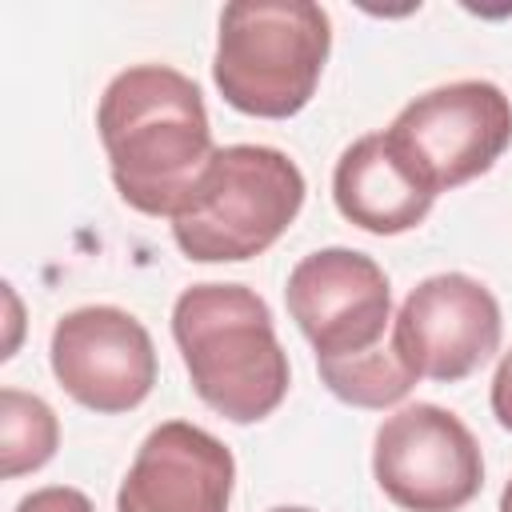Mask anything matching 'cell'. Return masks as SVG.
I'll use <instances>...</instances> for the list:
<instances>
[{
    "label": "cell",
    "mask_w": 512,
    "mask_h": 512,
    "mask_svg": "<svg viewBox=\"0 0 512 512\" xmlns=\"http://www.w3.org/2000/svg\"><path fill=\"white\" fill-rule=\"evenodd\" d=\"M284 300L336 400L392 408L412 392L416 376L392 348V288L372 256L320 248L288 272Z\"/></svg>",
    "instance_id": "6da1fadb"
},
{
    "label": "cell",
    "mask_w": 512,
    "mask_h": 512,
    "mask_svg": "<svg viewBox=\"0 0 512 512\" xmlns=\"http://www.w3.org/2000/svg\"><path fill=\"white\" fill-rule=\"evenodd\" d=\"M96 128L116 192L144 216L172 220L216 156L196 80L168 64H136L112 76Z\"/></svg>",
    "instance_id": "7a4b0ae2"
},
{
    "label": "cell",
    "mask_w": 512,
    "mask_h": 512,
    "mask_svg": "<svg viewBox=\"0 0 512 512\" xmlns=\"http://www.w3.org/2000/svg\"><path fill=\"white\" fill-rule=\"evenodd\" d=\"M172 336L196 396L232 424L280 408L292 372L264 296L244 284H192L176 296Z\"/></svg>",
    "instance_id": "3957f363"
},
{
    "label": "cell",
    "mask_w": 512,
    "mask_h": 512,
    "mask_svg": "<svg viewBox=\"0 0 512 512\" xmlns=\"http://www.w3.org/2000/svg\"><path fill=\"white\" fill-rule=\"evenodd\" d=\"M332 20L312 0H236L220 12L212 80L220 96L260 120L296 116L328 64Z\"/></svg>",
    "instance_id": "277c9868"
},
{
    "label": "cell",
    "mask_w": 512,
    "mask_h": 512,
    "mask_svg": "<svg viewBox=\"0 0 512 512\" xmlns=\"http://www.w3.org/2000/svg\"><path fill=\"white\" fill-rule=\"evenodd\" d=\"M304 172L268 144L216 148L172 216L176 248L196 264H232L268 252L304 208Z\"/></svg>",
    "instance_id": "5b68a950"
},
{
    "label": "cell",
    "mask_w": 512,
    "mask_h": 512,
    "mask_svg": "<svg viewBox=\"0 0 512 512\" xmlns=\"http://www.w3.org/2000/svg\"><path fill=\"white\" fill-rule=\"evenodd\" d=\"M384 136L440 196L484 176L504 156L512 144V100L492 80H452L408 100Z\"/></svg>",
    "instance_id": "8992f818"
},
{
    "label": "cell",
    "mask_w": 512,
    "mask_h": 512,
    "mask_svg": "<svg viewBox=\"0 0 512 512\" xmlns=\"http://www.w3.org/2000/svg\"><path fill=\"white\" fill-rule=\"evenodd\" d=\"M372 476L404 512H460L484 488V456L456 412L408 404L376 428Z\"/></svg>",
    "instance_id": "52a82bcc"
},
{
    "label": "cell",
    "mask_w": 512,
    "mask_h": 512,
    "mask_svg": "<svg viewBox=\"0 0 512 512\" xmlns=\"http://www.w3.org/2000/svg\"><path fill=\"white\" fill-rule=\"evenodd\" d=\"M500 304L468 272H440L420 280L396 320L392 348L416 380H464L500 348Z\"/></svg>",
    "instance_id": "ba28073f"
},
{
    "label": "cell",
    "mask_w": 512,
    "mask_h": 512,
    "mask_svg": "<svg viewBox=\"0 0 512 512\" xmlns=\"http://www.w3.org/2000/svg\"><path fill=\"white\" fill-rule=\"evenodd\" d=\"M52 372L60 388L92 412H128L156 384V348L148 328L112 304L64 312L52 328Z\"/></svg>",
    "instance_id": "9c48e42d"
},
{
    "label": "cell",
    "mask_w": 512,
    "mask_h": 512,
    "mask_svg": "<svg viewBox=\"0 0 512 512\" xmlns=\"http://www.w3.org/2000/svg\"><path fill=\"white\" fill-rule=\"evenodd\" d=\"M236 460L212 432L168 420L144 436L116 492V512H228Z\"/></svg>",
    "instance_id": "30bf717a"
},
{
    "label": "cell",
    "mask_w": 512,
    "mask_h": 512,
    "mask_svg": "<svg viewBox=\"0 0 512 512\" xmlns=\"http://www.w3.org/2000/svg\"><path fill=\"white\" fill-rule=\"evenodd\" d=\"M332 200L348 224L372 236H400L432 212L436 192L396 156L384 132H368L340 152Z\"/></svg>",
    "instance_id": "8fae6325"
},
{
    "label": "cell",
    "mask_w": 512,
    "mask_h": 512,
    "mask_svg": "<svg viewBox=\"0 0 512 512\" xmlns=\"http://www.w3.org/2000/svg\"><path fill=\"white\" fill-rule=\"evenodd\" d=\"M60 420L56 412L20 388H0V476L16 480L44 468L56 456Z\"/></svg>",
    "instance_id": "7c38bea8"
},
{
    "label": "cell",
    "mask_w": 512,
    "mask_h": 512,
    "mask_svg": "<svg viewBox=\"0 0 512 512\" xmlns=\"http://www.w3.org/2000/svg\"><path fill=\"white\" fill-rule=\"evenodd\" d=\"M16 512H96V508L80 488L48 484V488H36L32 496H24L16 504Z\"/></svg>",
    "instance_id": "4fadbf2b"
},
{
    "label": "cell",
    "mask_w": 512,
    "mask_h": 512,
    "mask_svg": "<svg viewBox=\"0 0 512 512\" xmlns=\"http://www.w3.org/2000/svg\"><path fill=\"white\" fill-rule=\"evenodd\" d=\"M492 416L500 420L504 432H512V352L500 356L492 376Z\"/></svg>",
    "instance_id": "5bb4252c"
},
{
    "label": "cell",
    "mask_w": 512,
    "mask_h": 512,
    "mask_svg": "<svg viewBox=\"0 0 512 512\" xmlns=\"http://www.w3.org/2000/svg\"><path fill=\"white\" fill-rule=\"evenodd\" d=\"M500 512H512V480H508L504 492H500Z\"/></svg>",
    "instance_id": "9a60e30c"
},
{
    "label": "cell",
    "mask_w": 512,
    "mask_h": 512,
    "mask_svg": "<svg viewBox=\"0 0 512 512\" xmlns=\"http://www.w3.org/2000/svg\"><path fill=\"white\" fill-rule=\"evenodd\" d=\"M268 512H312V508H300V504H280V508H268Z\"/></svg>",
    "instance_id": "2e32d148"
}]
</instances>
